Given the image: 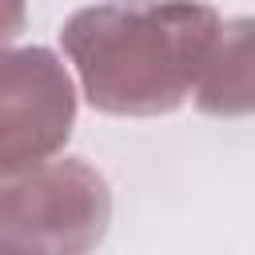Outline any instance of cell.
Here are the masks:
<instances>
[{
	"label": "cell",
	"instance_id": "6da1fadb",
	"mask_svg": "<svg viewBox=\"0 0 255 255\" xmlns=\"http://www.w3.org/2000/svg\"><path fill=\"white\" fill-rule=\"evenodd\" d=\"M219 24L203 0H100L64 20L60 44L92 112L151 120L195 92Z\"/></svg>",
	"mask_w": 255,
	"mask_h": 255
},
{
	"label": "cell",
	"instance_id": "7a4b0ae2",
	"mask_svg": "<svg viewBox=\"0 0 255 255\" xmlns=\"http://www.w3.org/2000/svg\"><path fill=\"white\" fill-rule=\"evenodd\" d=\"M112 223V187L80 155L0 179V255H92Z\"/></svg>",
	"mask_w": 255,
	"mask_h": 255
},
{
	"label": "cell",
	"instance_id": "3957f363",
	"mask_svg": "<svg viewBox=\"0 0 255 255\" xmlns=\"http://www.w3.org/2000/svg\"><path fill=\"white\" fill-rule=\"evenodd\" d=\"M76 108V84L52 48H0V179L56 159L72 139Z\"/></svg>",
	"mask_w": 255,
	"mask_h": 255
},
{
	"label": "cell",
	"instance_id": "277c9868",
	"mask_svg": "<svg viewBox=\"0 0 255 255\" xmlns=\"http://www.w3.org/2000/svg\"><path fill=\"white\" fill-rule=\"evenodd\" d=\"M195 112L215 120L255 116V16H235L219 24V36L199 68Z\"/></svg>",
	"mask_w": 255,
	"mask_h": 255
},
{
	"label": "cell",
	"instance_id": "5b68a950",
	"mask_svg": "<svg viewBox=\"0 0 255 255\" xmlns=\"http://www.w3.org/2000/svg\"><path fill=\"white\" fill-rule=\"evenodd\" d=\"M24 24H28V0H0V48H12Z\"/></svg>",
	"mask_w": 255,
	"mask_h": 255
}]
</instances>
